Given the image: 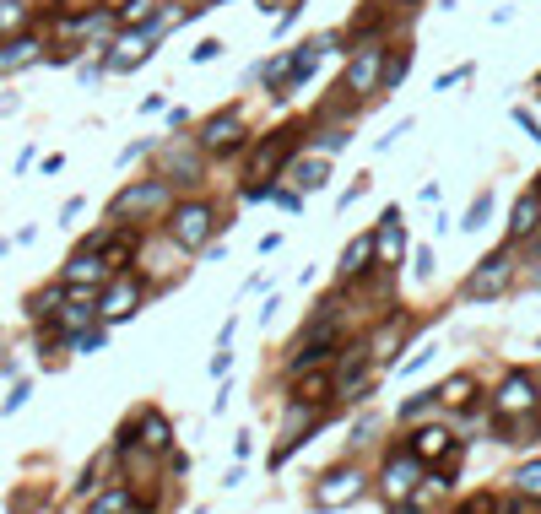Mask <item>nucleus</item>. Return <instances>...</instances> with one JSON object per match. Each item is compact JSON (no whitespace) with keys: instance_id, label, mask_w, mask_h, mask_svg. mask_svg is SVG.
Returning <instances> with one entry per match:
<instances>
[{"instance_id":"1","label":"nucleus","mask_w":541,"mask_h":514,"mask_svg":"<svg viewBox=\"0 0 541 514\" xmlns=\"http://www.w3.org/2000/svg\"><path fill=\"white\" fill-rule=\"evenodd\" d=\"M385 60H390L385 38H358V44H352V55H347V92L374 98L379 82H385Z\"/></svg>"},{"instance_id":"2","label":"nucleus","mask_w":541,"mask_h":514,"mask_svg":"<svg viewBox=\"0 0 541 514\" xmlns=\"http://www.w3.org/2000/svg\"><path fill=\"white\" fill-rule=\"evenodd\" d=\"M157 38H163V33H152V28H125V33H114V44H109V55H103V65H109V71H136V65L152 60Z\"/></svg>"},{"instance_id":"3","label":"nucleus","mask_w":541,"mask_h":514,"mask_svg":"<svg viewBox=\"0 0 541 514\" xmlns=\"http://www.w3.org/2000/svg\"><path fill=\"white\" fill-rule=\"evenodd\" d=\"M163 206H168V184L152 179V184H130V190L114 195L109 217H114V222H125V217H152V212H163Z\"/></svg>"},{"instance_id":"4","label":"nucleus","mask_w":541,"mask_h":514,"mask_svg":"<svg viewBox=\"0 0 541 514\" xmlns=\"http://www.w3.org/2000/svg\"><path fill=\"white\" fill-rule=\"evenodd\" d=\"M358 498H363V471H358V466H336L331 477L314 487V509H325V514L358 504Z\"/></svg>"},{"instance_id":"5","label":"nucleus","mask_w":541,"mask_h":514,"mask_svg":"<svg viewBox=\"0 0 541 514\" xmlns=\"http://www.w3.org/2000/svg\"><path fill=\"white\" fill-rule=\"evenodd\" d=\"M211 228H217V222H211V206H179L174 222H168V239L179 249H206Z\"/></svg>"},{"instance_id":"6","label":"nucleus","mask_w":541,"mask_h":514,"mask_svg":"<svg viewBox=\"0 0 541 514\" xmlns=\"http://www.w3.org/2000/svg\"><path fill=\"white\" fill-rule=\"evenodd\" d=\"M244 147V125L239 114H211V120L201 125V152L222 157V152H239Z\"/></svg>"},{"instance_id":"7","label":"nucleus","mask_w":541,"mask_h":514,"mask_svg":"<svg viewBox=\"0 0 541 514\" xmlns=\"http://www.w3.org/2000/svg\"><path fill=\"white\" fill-rule=\"evenodd\" d=\"M509 276H514V260H509V255L482 260V266L471 271V282H466V298H498V293L509 287Z\"/></svg>"},{"instance_id":"8","label":"nucleus","mask_w":541,"mask_h":514,"mask_svg":"<svg viewBox=\"0 0 541 514\" xmlns=\"http://www.w3.org/2000/svg\"><path fill=\"white\" fill-rule=\"evenodd\" d=\"M298 147V130H276V136H266L255 147V163H249V179H266V174H276L282 168V157Z\"/></svg>"},{"instance_id":"9","label":"nucleus","mask_w":541,"mask_h":514,"mask_svg":"<svg viewBox=\"0 0 541 514\" xmlns=\"http://www.w3.org/2000/svg\"><path fill=\"white\" fill-rule=\"evenodd\" d=\"M531 406H536V390H531V379H525V374H509V379H504V390H498V401H493V412L509 423V417H525Z\"/></svg>"},{"instance_id":"10","label":"nucleus","mask_w":541,"mask_h":514,"mask_svg":"<svg viewBox=\"0 0 541 514\" xmlns=\"http://www.w3.org/2000/svg\"><path fill=\"white\" fill-rule=\"evenodd\" d=\"M38 60H44V38H33V33L6 38V44H0V76L28 71V65H38Z\"/></svg>"},{"instance_id":"11","label":"nucleus","mask_w":541,"mask_h":514,"mask_svg":"<svg viewBox=\"0 0 541 514\" xmlns=\"http://www.w3.org/2000/svg\"><path fill=\"white\" fill-rule=\"evenodd\" d=\"M136 303H141V287L130 282V276H120V282H109V293L98 298V314H103V320H130Z\"/></svg>"},{"instance_id":"12","label":"nucleus","mask_w":541,"mask_h":514,"mask_svg":"<svg viewBox=\"0 0 541 514\" xmlns=\"http://www.w3.org/2000/svg\"><path fill=\"white\" fill-rule=\"evenodd\" d=\"M417 471H422V460H417V455L390 460V466H385V498H390V504H401V498H412V493H417Z\"/></svg>"},{"instance_id":"13","label":"nucleus","mask_w":541,"mask_h":514,"mask_svg":"<svg viewBox=\"0 0 541 514\" xmlns=\"http://www.w3.org/2000/svg\"><path fill=\"white\" fill-rule=\"evenodd\" d=\"M109 282V260L82 249V255H71V266H65V287H98Z\"/></svg>"},{"instance_id":"14","label":"nucleus","mask_w":541,"mask_h":514,"mask_svg":"<svg viewBox=\"0 0 541 514\" xmlns=\"http://www.w3.org/2000/svg\"><path fill=\"white\" fill-rule=\"evenodd\" d=\"M379 260L385 266H401V255H406V228H401V212H385V222H379Z\"/></svg>"},{"instance_id":"15","label":"nucleus","mask_w":541,"mask_h":514,"mask_svg":"<svg viewBox=\"0 0 541 514\" xmlns=\"http://www.w3.org/2000/svg\"><path fill=\"white\" fill-rule=\"evenodd\" d=\"M455 450V433L450 428H422L417 439H412V455L417 460H439V455H450Z\"/></svg>"},{"instance_id":"16","label":"nucleus","mask_w":541,"mask_h":514,"mask_svg":"<svg viewBox=\"0 0 541 514\" xmlns=\"http://www.w3.org/2000/svg\"><path fill=\"white\" fill-rule=\"evenodd\" d=\"M163 0H125L120 11H114V17H120V28H152L157 17H163Z\"/></svg>"},{"instance_id":"17","label":"nucleus","mask_w":541,"mask_h":514,"mask_svg":"<svg viewBox=\"0 0 541 514\" xmlns=\"http://www.w3.org/2000/svg\"><path fill=\"white\" fill-rule=\"evenodd\" d=\"M293 179H298V190H320L325 179H331V157H303V163L293 168Z\"/></svg>"},{"instance_id":"18","label":"nucleus","mask_w":541,"mask_h":514,"mask_svg":"<svg viewBox=\"0 0 541 514\" xmlns=\"http://www.w3.org/2000/svg\"><path fill=\"white\" fill-rule=\"evenodd\" d=\"M536 228H541V195H525V201L514 206L509 233H514V239H525V233H536Z\"/></svg>"},{"instance_id":"19","label":"nucleus","mask_w":541,"mask_h":514,"mask_svg":"<svg viewBox=\"0 0 541 514\" xmlns=\"http://www.w3.org/2000/svg\"><path fill=\"white\" fill-rule=\"evenodd\" d=\"M163 168H168V179H174V174L195 179V174H201V152H190V147H168V152H163Z\"/></svg>"},{"instance_id":"20","label":"nucleus","mask_w":541,"mask_h":514,"mask_svg":"<svg viewBox=\"0 0 541 514\" xmlns=\"http://www.w3.org/2000/svg\"><path fill=\"white\" fill-rule=\"evenodd\" d=\"M368 260H374V239L363 233V239H358V244H347V255H341V276H363V271H368Z\"/></svg>"},{"instance_id":"21","label":"nucleus","mask_w":541,"mask_h":514,"mask_svg":"<svg viewBox=\"0 0 541 514\" xmlns=\"http://www.w3.org/2000/svg\"><path fill=\"white\" fill-rule=\"evenodd\" d=\"M28 28V6L22 0H0V38H22Z\"/></svg>"},{"instance_id":"22","label":"nucleus","mask_w":541,"mask_h":514,"mask_svg":"<svg viewBox=\"0 0 541 514\" xmlns=\"http://www.w3.org/2000/svg\"><path fill=\"white\" fill-rule=\"evenodd\" d=\"M406 71H412V49H390V60H385V82H379V92L401 87V82H406Z\"/></svg>"},{"instance_id":"23","label":"nucleus","mask_w":541,"mask_h":514,"mask_svg":"<svg viewBox=\"0 0 541 514\" xmlns=\"http://www.w3.org/2000/svg\"><path fill=\"white\" fill-rule=\"evenodd\" d=\"M471 390H477V379H471V374H455L450 385H439V406H466Z\"/></svg>"},{"instance_id":"24","label":"nucleus","mask_w":541,"mask_h":514,"mask_svg":"<svg viewBox=\"0 0 541 514\" xmlns=\"http://www.w3.org/2000/svg\"><path fill=\"white\" fill-rule=\"evenodd\" d=\"M141 433H147V439H141L147 450H168V423H163L157 412H147V417H141Z\"/></svg>"},{"instance_id":"25","label":"nucleus","mask_w":541,"mask_h":514,"mask_svg":"<svg viewBox=\"0 0 541 514\" xmlns=\"http://www.w3.org/2000/svg\"><path fill=\"white\" fill-rule=\"evenodd\" d=\"M92 514H130V493H125V487H114V493H103L98 504H92Z\"/></svg>"},{"instance_id":"26","label":"nucleus","mask_w":541,"mask_h":514,"mask_svg":"<svg viewBox=\"0 0 541 514\" xmlns=\"http://www.w3.org/2000/svg\"><path fill=\"white\" fill-rule=\"evenodd\" d=\"M460 514H509L504 498H493V493H477V498H466V509Z\"/></svg>"},{"instance_id":"27","label":"nucleus","mask_w":541,"mask_h":514,"mask_svg":"<svg viewBox=\"0 0 541 514\" xmlns=\"http://www.w3.org/2000/svg\"><path fill=\"white\" fill-rule=\"evenodd\" d=\"M514 482H520V493H525V498H536V504H541V460L520 466V477H514Z\"/></svg>"},{"instance_id":"28","label":"nucleus","mask_w":541,"mask_h":514,"mask_svg":"<svg viewBox=\"0 0 541 514\" xmlns=\"http://www.w3.org/2000/svg\"><path fill=\"white\" fill-rule=\"evenodd\" d=\"M433 406H439V390H428V395H417L412 406H401V423H417V417H428Z\"/></svg>"},{"instance_id":"29","label":"nucleus","mask_w":541,"mask_h":514,"mask_svg":"<svg viewBox=\"0 0 541 514\" xmlns=\"http://www.w3.org/2000/svg\"><path fill=\"white\" fill-rule=\"evenodd\" d=\"M487 206H493V195H477V201H471V212H466V222H460V228H482V217H487Z\"/></svg>"},{"instance_id":"30","label":"nucleus","mask_w":541,"mask_h":514,"mask_svg":"<svg viewBox=\"0 0 541 514\" xmlns=\"http://www.w3.org/2000/svg\"><path fill=\"white\" fill-rule=\"evenodd\" d=\"M460 82H471V65H455V71H444L439 82H433V92H450V87H460Z\"/></svg>"},{"instance_id":"31","label":"nucleus","mask_w":541,"mask_h":514,"mask_svg":"<svg viewBox=\"0 0 541 514\" xmlns=\"http://www.w3.org/2000/svg\"><path fill=\"white\" fill-rule=\"evenodd\" d=\"M217 55H222V38H201L190 60H195V65H206V60H217Z\"/></svg>"},{"instance_id":"32","label":"nucleus","mask_w":541,"mask_h":514,"mask_svg":"<svg viewBox=\"0 0 541 514\" xmlns=\"http://www.w3.org/2000/svg\"><path fill=\"white\" fill-rule=\"evenodd\" d=\"M103 260H109V271H114V266H125V260H130V239H114L109 249H103Z\"/></svg>"},{"instance_id":"33","label":"nucleus","mask_w":541,"mask_h":514,"mask_svg":"<svg viewBox=\"0 0 541 514\" xmlns=\"http://www.w3.org/2000/svg\"><path fill=\"white\" fill-rule=\"evenodd\" d=\"M325 390H331V379H309V385L298 390V401H309V406H314V401H325Z\"/></svg>"},{"instance_id":"34","label":"nucleus","mask_w":541,"mask_h":514,"mask_svg":"<svg viewBox=\"0 0 541 514\" xmlns=\"http://www.w3.org/2000/svg\"><path fill=\"white\" fill-rule=\"evenodd\" d=\"M76 352H103V331H76Z\"/></svg>"},{"instance_id":"35","label":"nucleus","mask_w":541,"mask_h":514,"mask_svg":"<svg viewBox=\"0 0 541 514\" xmlns=\"http://www.w3.org/2000/svg\"><path fill=\"white\" fill-rule=\"evenodd\" d=\"M341 147H347V130H325V136H320V152H325V157L341 152Z\"/></svg>"},{"instance_id":"36","label":"nucleus","mask_w":541,"mask_h":514,"mask_svg":"<svg viewBox=\"0 0 541 514\" xmlns=\"http://www.w3.org/2000/svg\"><path fill=\"white\" fill-rule=\"evenodd\" d=\"M422 363H433V341H428V347H417V352H412V363H406V368H401V374H417V368H422Z\"/></svg>"},{"instance_id":"37","label":"nucleus","mask_w":541,"mask_h":514,"mask_svg":"<svg viewBox=\"0 0 541 514\" xmlns=\"http://www.w3.org/2000/svg\"><path fill=\"white\" fill-rule=\"evenodd\" d=\"M22 401H28V385H17V390H11V395H6V406H0V412H17Z\"/></svg>"},{"instance_id":"38","label":"nucleus","mask_w":541,"mask_h":514,"mask_svg":"<svg viewBox=\"0 0 541 514\" xmlns=\"http://www.w3.org/2000/svg\"><path fill=\"white\" fill-rule=\"evenodd\" d=\"M103 71H109V65H82V71H76V76H82V87H92V82H98Z\"/></svg>"},{"instance_id":"39","label":"nucleus","mask_w":541,"mask_h":514,"mask_svg":"<svg viewBox=\"0 0 541 514\" xmlns=\"http://www.w3.org/2000/svg\"><path fill=\"white\" fill-rule=\"evenodd\" d=\"M255 6H260V11H266V17H271V11H287V0H255Z\"/></svg>"},{"instance_id":"40","label":"nucleus","mask_w":541,"mask_h":514,"mask_svg":"<svg viewBox=\"0 0 541 514\" xmlns=\"http://www.w3.org/2000/svg\"><path fill=\"white\" fill-rule=\"evenodd\" d=\"M103 6H109V11H120V6H125V0H103Z\"/></svg>"},{"instance_id":"41","label":"nucleus","mask_w":541,"mask_h":514,"mask_svg":"<svg viewBox=\"0 0 541 514\" xmlns=\"http://www.w3.org/2000/svg\"><path fill=\"white\" fill-rule=\"evenodd\" d=\"M536 293H541V271H536Z\"/></svg>"},{"instance_id":"42","label":"nucleus","mask_w":541,"mask_h":514,"mask_svg":"<svg viewBox=\"0 0 541 514\" xmlns=\"http://www.w3.org/2000/svg\"><path fill=\"white\" fill-rule=\"evenodd\" d=\"M536 87H541V82H536Z\"/></svg>"}]
</instances>
